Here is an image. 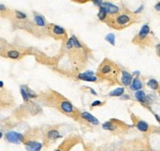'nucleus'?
Listing matches in <instances>:
<instances>
[{
    "label": "nucleus",
    "instance_id": "obj_1",
    "mask_svg": "<svg viewBox=\"0 0 160 151\" xmlns=\"http://www.w3.org/2000/svg\"><path fill=\"white\" fill-rule=\"evenodd\" d=\"M39 101L46 107L57 109L62 114L72 118L73 120L79 121L81 111L76 108L70 100L61 93L53 89H49L39 94Z\"/></svg>",
    "mask_w": 160,
    "mask_h": 151
},
{
    "label": "nucleus",
    "instance_id": "obj_2",
    "mask_svg": "<svg viewBox=\"0 0 160 151\" xmlns=\"http://www.w3.org/2000/svg\"><path fill=\"white\" fill-rule=\"evenodd\" d=\"M139 17L137 14H135L134 12L123 10V11H119L115 15L108 16L104 23L109 28L117 30H121L132 26L135 23H137L139 21Z\"/></svg>",
    "mask_w": 160,
    "mask_h": 151
},
{
    "label": "nucleus",
    "instance_id": "obj_3",
    "mask_svg": "<svg viewBox=\"0 0 160 151\" xmlns=\"http://www.w3.org/2000/svg\"><path fill=\"white\" fill-rule=\"evenodd\" d=\"M121 75V69L118 65L109 59H104L100 65L98 66L96 76L99 79L107 80L110 81H115L118 80V77Z\"/></svg>",
    "mask_w": 160,
    "mask_h": 151
},
{
    "label": "nucleus",
    "instance_id": "obj_4",
    "mask_svg": "<svg viewBox=\"0 0 160 151\" xmlns=\"http://www.w3.org/2000/svg\"><path fill=\"white\" fill-rule=\"evenodd\" d=\"M30 54H32V51L29 48L14 44H7L0 51L1 57L13 61H20Z\"/></svg>",
    "mask_w": 160,
    "mask_h": 151
},
{
    "label": "nucleus",
    "instance_id": "obj_5",
    "mask_svg": "<svg viewBox=\"0 0 160 151\" xmlns=\"http://www.w3.org/2000/svg\"><path fill=\"white\" fill-rule=\"evenodd\" d=\"M41 113L40 106L36 103L33 102L32 100H30L29 102H24V105H22L20 108H18L14 115L18 119H25L30 116H35Z\"/></svg>",
    "mask_w": 160,
    "mask_h": 151
},
{
    "label": "nucleus",
    "instance_id": "obj_6",
    "mask_svg": "<svg viewBox=\"0 0 160 151\" xmlns=\"http://www.w3.org/2000/svg\"><path fill=\"white\" fill-rule=\"evenodd\" d=\"M46 35L51 36L52 39L60 40L63 43L68 40L69 36L67 30L61 26H58L56 24H52V23H48L47 27H46Z\"/></svg>",
    "mask_w": 160,
    "mask_h": 151
},
{
    "label": "nucleus",
    "instance_id": "obj_7",
    "mask_svg": "<svg viewBox=\"0 0 160 151\" xmlns=\"http://www.w3.org/2000/svg\"><path fill=\"white\" fill-rule=\"evenodd\" d=\"M152 39L150 36V28L147 24L141 27L139 33L135 36L133 43L139 46H147L151 43Z\"/></svg>",
    "mask_w": 160,
    "mask_h": 151
},
{
    "label": "nucleus",
    "instance_id": "obj_8",
    "mask_svg": "<svg viewBox=\"0 0 160 151\" xmlns=\"http://www.w3.org/2000/svg\"><path fill=\"white\" fill-rule=\"evenodd\" d=\"M62 137V135L60 134L59 131V126H52V127H49L44 130V135H43V146L47 147L50 145L51 143L55 142L57 140Z\"/></svg>",
    "mask_w": 160,
    "mask_h": 151
},
{
    "label": "nucleus",
    "instance_id": "obj_9",
    "mask_svg": "<svg viewBox=\"0 0 160 151\" xmlns=\"http://www.w3.org/2000/svg\"><path fill=\"white\" fill-rule=\"evenodd\" d=\"M15 106V98L9 90L0 89V109H10Z\"/></svg>",
    "mask_w": 160,
    "mask_h": 151
},
{
    "label": "nucleus",
    "instance_id": "obj_10",
    "mask_svg": "<svg viewBox=\"0 0 160 151\" xmlns=\"http://www.w3.org/2000/svg\"><path fill=\"white\" fill-rule=\"evenodd\" d=\"M82 142L81 137L78 135H70L60 143V145L54 151H71L74 146Z\"/></svg>",
    "mask_w": 160,
    "mask_h": 151
},
{
    "label": "nucleus",
    "instance_id": "obj_11",
    "mask_svg": "<svg viewBox=\"0 0 160 151\" xmlns=\"http://www.w3.org/2000/svg\"><path fill=\"white\" fill-rule=\"evenodd\" d=\"M5 140L13 144H23L25 142V135L21 133H17L15 130H9L4 135Z\"/></svg>",
    "mask_w": 160,
    "mask_h": 151
},
{
    "label": "nucleus",
    "instance_id": "obj_12",
    "mask_svg": "<svg viewBox=\"0 0 160 151\" xmlns=\"http://www.w3.org/2000/svg\"><path fill=\"white\" fill-rule=\"evenodd\" d=\"M33 16H34V21L33 22L34 23V25L46 35V27L48 25V23L46 22V19L41 14L38 13V12H34Z\"/></svg>",
    "mask_w": 160,
    "mask_h": 151
},
{
    "label": "nucleus",
    "instance_id": "obj_13",
    "mask_svg": "<svg viewBox=\"0 0 160 151\" xmlns=\"http://www.w3.org/2000/svg\"><path fill=\"white\" fill-rule=\"evenodd\" d=\"M124 124L122 122H119L117 120H110L107 121L105 123L102 124V129L105 130H109V131H117V130H124Z\"/></svg>",
    "mask_w": 160,
    "mask_h": 151
},
{
    "label": "nucleus",
    "instance_id": "obj_14",
    "mask_svg": "<svg viewBox=\"0 0 160 151\" xmlns=\"http://www.w3.org/2000/svg\"><path fill=\"white\" fill-rule=\"evenodd\" d=\"M76 78L79 80L82 81H90V83H97L99 80V78L97 77L96 75H94L90 71L87 72H83V73H78L76 75Z\"/></svg>",
    "mask_w": 160,
    "mask_h": 151
},
{
    "label": "nucleus",
    "instance_id": "obj_15",
    "mask_svg": "<svg viewBox=\"0 0 160 151\" xmlns=\"http://www.w3.org/2000/svg\"><path fill=\"white\" fill-rule=\"evenodd\" d=\"M25 145V148L27 149V151H41V149L43 148V142H40L39 140H25L23 143Z\"/></svg>",
    "mask_w": 160,
    "mask_h": 151
},
{
    "label": "nucleus",
    "instance_id": "obj_16",
    "mask_svg": "<svg viewBox=\"0 0 160 151\" xmlns=\"http://www.w3.org/2000/svg\"><path fill=\"white\" fill-rule=\"evenodd\" d=\"M79 120H82L84 122H87V123H89L90 125H94V126H98V125H99V121H98L94 115H91L90 113H89L87 111L81 112Z\"/></svg>",
    "mask_w": 160,
    "mask_h": 151
},
{
    "label": "nucleus",
    "instance_id": "obj_17",
    "mask_svg": "<svg viewBox=\"0 0 160 151\" xmlns=\"http://www.w3.org/2000/svg\"><path fill=\"white\" fill-rule=\"evenodd\" d=\"M101 7H103L104 9H105V11H106V13H107L108 16L115 15V14H117L120 11L119 7H117L116 5L110 3V2H103L102 5H101Z\"/></svg>",
    "mask_w": 160,
    "mask_h": 151
},
{
    "label": "nucleus",
    "instance_id": "obj_18",
    "mask_svg": "<svg viewBox=\"0 0 160 151\" xmlns=\"http://www.w3.org/2000/svg\"><path fill=\"white\" fill-rule=\"evenodd\" d=\"M135 126H136V128L139 131H141V133H147V131H149L150 130V126L145 121L139 120V119H137V120L135 121Z\"/></svg>",
    "mask_w": 160,
    "mask_h": 151
},
{
    "label": "nucleus",
    "instance_id": "obj_19",
    "mask_svg": "<svg viewBox=\"0 0 160 151\" xmlns=\"http://www.w3.org/2000/svg\"><path fill=\"white\" fill-rule=\"evenodd\" d=\"M133 80V75L127 71H121V83L123 85L129 86Z\"/></svg>",
    "mask_w": 160,
    "mask_h": 151
},
{
    "label": "nucleus",
    "instance_id": "obj_20",
    "mask_svg": "<svg viewBox=\"0 0 160 151\" xmlns=\"http://www.w3.org/2000/svg\"><path fill=\"white\" fill-rule=\"evenodd\" d=\"M143 86H144L143 80H139V78H136L132 80V83L130 85V89L134 91H137V90H139L143 89Z\"/></svg>",
    "mask_w": 160,
    "mask_h": 151
},
{
    "label": "nucleus",
    "instance_id": "obj_21",
    "mask_svg": "<svg viewBox=\"0 0 160 151\" xmlns=\"http://www.w3.org/2000/svg\"><path fill=\"white\" fill-rule=\"evenodd\" d=\"M135 97H136V99L138 100L139 102L144 103L145 102V98H146V94L143 89H139V90H137L136 93H135Z\"/></svg>",
    "mask_w": 160,
    "mask_h": 151
},
{
    "label": "nucleus",
    "instance_id": "obj_22",
    "mask_svg": "<svg viewBox=\"0 0 160 151\" xmlns=\"http://www.w3.org/2000/svg\"><path fill=\"white\" fill-rule=\"evenodd\" d=\"M125 93V89L124 87H118V89H115L111 92H109V96H113V97H120L123 94Z\"/></svg>",
    "mask_w": 160,
    "mask_h": 151
},
{
    "label": "nucleus",
    "instance_id": "obj_23",
    "mask_svg": "<svg viewBox=\"0 0 160 151\" xmlns=\"http://www.w3.org/2000/svg\"><path fill=\"white\" fill-rule=\"evenodd\" d=\"M146 85H147V86H149V87H150L152 90H157V89H159V86H160L159 83H158L156 80H154V79H150L146 83Z\"/></svg>",
    "mask_w": 160,
    "mask_h": 151
},
{
    "label": "nucleus",
    "instance_id": "obj_24",
    "mask_svg": "<svg viewBox=\"0 0 160 151\" xmlns=\"http://www.w3.org/2000/svg\"><path fill=\"white\" fill-rule=\"evenodd\" d=\"M20 91H21V95L23 97V100L24 102H29L30 101V97H29V94H28V91H27V87L26 85H21L20 87Z\"/></svg>",
    "mask_w": 160,
    "mask_h": 151
},
{
    "label": "nucleus",
    "instance_id": "obj_25",
    "mask_svg": "<svg viewBox=\"0 0 160 151\" xmlns=\"http://www.w3.org/2000/svg\"><path fill=\"white\" fill-rule=\"evenodd\" d=\"M97 16H98V19H99V21H101V22H105L106 18L108 17L105 9H104L103 7H101V6L99 7V11H98V15Z\"/></svg>",
    "mask_w": 160,
    "mask_h": 151
},
{
    "label": "nucleus",
    "instance_id": "obj_26",
    "mask_svg": "<svg viewBox=\"0 0 160 151\" xmlns=\"http://www.w3.org/2000/svg\"><path fill=\"white\" fill-rule=\"evenodd\" d=\"M106 40H107L108 42L111 43L112 45H115V36H114L113 34H109L106 36Z\"/></svg>",
    "mask_w": 160,
    "mask_h": 151
},
{
    "label": "nucleus",
    "instance_id": "obj_27",
    "mask_svg": "<svg viewBox=\"0 0 160 151\" xmlns=\"http://www.w3.org/2000/svg\"><path fill=\"white\" fill-rule=\"evenodd\" d=\"M104 104V102L100 101V100H95L91 104H90V107L91 108H94V107H99V106H102Z\"/></svg>",
    "mask_w": 160,
    "mask_h": 151
},
{
    "label": "nucleus",
    "instance_id": "obj_28",
    "mask_svg": "<svg viewBox=\"0 0 160 151\" xmlns=\"http://www.w3.org/2000/svg\"><path fill=\"white\" fill-rule=\"evenodd\" d=\"M71 1L78 3V4H85V3H88V2L91 1V0H71Z\"/></svg>",
    "mask_w": 160,
    "mask_h": 151
},
{
    "label": "nucleus",
    "instance_id": "obj_29",
    "mask_svg": "<svg viewBox=\"0 0 160 151\" xmlns=\"http://www.w3.org/2000/svg\"><path fill=\"white\" fill-rule=\"evenodd\" d=\"M7 44H8V43H6V41H4L3 39H0V51H1V50H2L6 45H7Z\"/></svg>",
    "mask_w": 160,
    "mask_h": 151
},
{
    "label": "nucleus",
    "instance_id": "obj_30",
    "mask_svg": "<svg viewBox=\"0 0 160 151\" xmlns=\"http://www.w3.org/2000/svg\"><path fill=\"white\" fill-rule=\"evenodd\" d=\"M84 89H89V92H90L91 94H94V95H97V93L95 92V90H94V89H91V87H89V86H85Z\"/></svg>",
    "mask_w": 160,
    "mask_h": 151
},
{
    "label": "nucleus",
    "instance_id": "obj_31",
    "mask_svg": "<svg viewBox=\"0 0 160 151\" xmlns=\"http://www.w3.org/2000/svg\"><path fill=\"white\" fill-rule=\"evenodd\" d=\"M92 2L94 3V5H96V6H98V7H100V6L102 5V0H91Z\"/></svg>",
    "mask_w": 160,
    "mask_h": 151
},
{
    "label": "nucleus",
    "instance_id": "obj_32",
    "mask_svg": "<svg viewBox=\"0 0 160 151\" xmlns=\"http://www.w3.org/2000/svg\"><path fill=\"white\" fill-rule=\"evenodd\" d=\"M130 151H146L144 147H134Z\"/></svg>",
    "mask_w": 160,
    "mask_h": 151
},
{
    "label": "nucleus",
    "instance_id": "obj_33",
    "mask_svg": "<svg viewBox=\"0 0 160 151\" xmlns=\"http://www.w3.org/2000/svg\"><path fill=\"white\" fill-rule=\"evenodd\" d=\"M155 49H156V54H157V56H158V57H160V44H159V43H158V44H156Z\"/></svg>",
    "mask_w": 160,
    "mask_h": 151
},
{
    "label": "nucleus",
    "instance_id": "obj_34",
    "mask_svg": "<svg viewBox=\"0 0 160 151\" xmlns=\"http://www.w3.org/2000/svg\"><path fill=\"white\" fill-rule=\"evenodd\" d=\"M154 9H155L157 12H159V13H160V1H159L158 3H156V5L154 6Z\"/></svg>",
    "mask_w": 160,
    "mask_h": 151
},
{
    "label": "nucleus",
    "instance_id": "obj_35",
    "mask_svg": "<svg viewBox=\"0 0 160 151\" xmlns=\"http://www.w3.org/2000/svg\"><path fill=\"white\" fill-rule=\"evenodd\" d=\"M122 99H129V98H130V96H129V95H124V94H123V95L122 96H120Z\"/></svg>",
    "mask_w": 160,
    "mask_h": 151
},
{
    "label": "nucleus",
    "instance_id": "obj_36",
    "mask_svg": "<svg viewBox=\"0 0 160 151\" xmlns=\"http://www.w3.org/2000/svg\"><path fill=\"white\" fill-rule=\"evenodd\" d=\"M154 116H155V118L157 119V121H158V122H159V124H160V117H159L157 114H154Z\"/></svg>",
    "mask_w": 160,
    "mask_h": 151
},
{
    "label": "nucleus",
    "instance_id": "obj_37",
    "mask_svg": "<svg viewBox=\"0 0 160 151\" xmlns=\"http://www.w3.org/2000/svg\"><path fill=\"white\" fill-rule=\"evenodd\" d=\"M4 136V135H3V133H2V130H0V140H1V138Z\"/></svg>",
    "mask_w": 160,
    "mask_h": 151
},
{
    "label": "nucleus",
    "instance_id": "obj_38",
    "mask_svg": "<svg viewBox=\"0 0 160 151\" xmlns=\"http://www.w3.org/2000/svg\"><path fill=\"white\" fill-rule=\"evenodd\" d=\"M3 86H4L3 81H0V89H3Z\"/></svg>",
    "mask_w": 160,
    "mask_h": 151
},
{
    "label": "nucleus",
    "instance_id": "obj_39",
    "mask_svg": "<svg viewBox=\"0 0 160 151\" xmlns=\"http://www.w3.org/2000/svg\"><path fill=\"white\" fill-rule=\"evenodd\" d=\"M108 151H114V150H108Z\"/></svg>",
    "mask_w": 160,
    "mask_h": 151
}]
</instances>
